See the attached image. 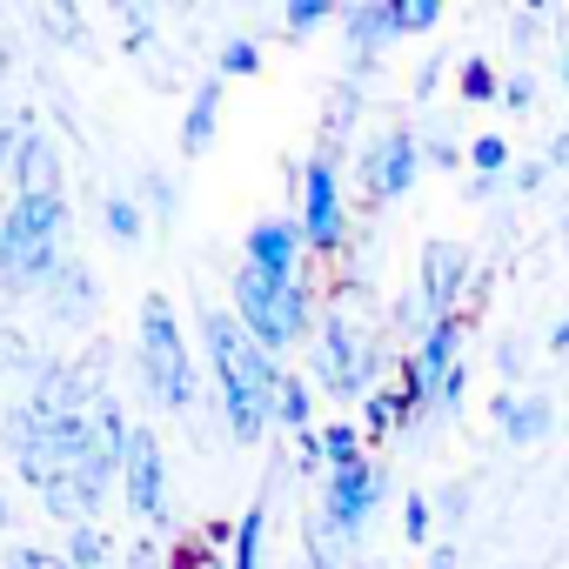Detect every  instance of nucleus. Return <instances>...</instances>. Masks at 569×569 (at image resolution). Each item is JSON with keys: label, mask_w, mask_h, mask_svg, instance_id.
<instances>
[{"label": "nucleus", "mask_w": 569, "mask_h": 569, "mask_svg": "<svg viewBox=\"0 0 569 569\" xmlns=\"http://www.w3.org/2000/svg\"><path fill=\"white\" fill-rule=\"evenodd\" d=\"M201 349H208V382H214V402H221V422L241 449H254L268 429H274V396H281V376L289 362L268 356L241 322L234 309H201Z\"/></svg>", "instance_id": "nucleus-1"}, {"label": "nucleus", "mask_w": 569, "mask_h": 569, "mask_svg": "<svg viewBox=\"0 0 569 569\" xmlns=\"http://www.w3.org/2000/svg\"><path fill=\"white\" fill-rule=\"evenodd\" d=\"M68 234H74L68 194H14L8 214H0V289L41 296L68 268Z\"/></svg>", "instance_id": "nucleus-2"}, {"label": "nucleus", "mask_w": 569, "mask_h": 569, "mask_svg": "<svg viewBox=\"0 0 569 569\" xmlns=\"http://www.w3.org/2000/svg\"><path fill=\"white\" fill-rule=\"evenodd\" d=\"M134 376H141V389H148L154 409H168V416H194V402H201V376H194V356H188L181 316H174V302H168L161 289H148L141 309H134Z\"/></svg>", "instance_id": "nucleus-3"}, {"label": "nucleus", "mask_w": 569, "mask_h": 569, "mask_svg": "<svg viewBox=\"0 0 569 569\" xmlns=\"http://www.w3.org/2000/svg\"><path fill=\"white\" fill-rule=\"evenodd\" d=\"M228 309H234V322H241L268 356H289V349L316 342V322H322L316 281H309V274H302V281H268V274H254L248 261L228 274Z\"/></svg>", "instance_id": "nucleus-4"}, {"label": "nucleus", "mask_w": 569, "mask_h": 569, "mask_svg": "<svg viewBox=\"0 0 569 569\" xmlns=\"http://www.w3.org/2000/svg\"><path fill=\"white\" fill-rule=\"evenodd\" d=\"M382 342L349 316V309H322L316 322V342H309V382L316 396H336V402H369L382 389Z\"/></svg>", "instance_id": "nucleus-5"}, {"label": "nucleus", "mask_w": 569, "mask_h": 569, "mask_svg": "<svg viewBox=\"0 0 569 569\" xmlns=\"http://www.w3.org/2000/svg\"><path fill=\"white\" fill-rule=\"evenodd\" d=\"M416 181H422V128L389 121V128L362 148V161H356V188H362L369 208H396Z\"/></svg>", "instance_id": "nucleus-6"}, {"label": "nucleus", "mask_w": 569, "mask_h": 569, "mask_svg": "<svg viewBox=\"0 0 569 569\" xmlns=\"http://www.w3.org/2000/svg\"><path fill=\"white\" fill-rule=\"evenodd\" d=\"M296 221L309 234V254H336L349 241V194H342V168L329 148H316L302 161V181H296Z\"/></svg>", "instance_id": "nucleus-7"}, {"label": "nucleus", "mask_w": 569, "mask_h": 569, "mask_svg": "<svg viewBox=\"0 0 569 569\" xmlns=\"http://www.w3.org/2000/svg\"><path fill=\"white\" fill-rule=\"evenodd\" d=\"M389 502V469L382 462H349V469H329L322 476V502H316V516L342 536V549H356L362 536H369V522H376V509Z\"/></svg>", "instance_id": "nucleus-8"}, {"label": "nucleus", "mask_w": 569, "mask_h": 569, "mask_svg": "<svg viewBox=\"0 0 569 569\" xmlns=\"http://www.w3.org/2000/svg\"><path fill=\"white\" fill-rule=\"evenodd\" d=\"M121 502H128V516L148 522V529H168V516H174L168 456H161V436H154L148 422H134V436H128V456H121Z\"/></svg>", "instance_id": "nucleus-9"}, {"label": "nucleus", "mask_w": 569, "mask_h": 569, "mask_svg": "<svg viewBox=\"0 0 569 569\" xmlns=\"http://www.w3.org/2000/svg\"><path fill=\"white\" fill-rule=\"evenodd\" d=\"M416 296L429 302V316H462L469 296H476V254L462 241H449V234L422 241V254H416Z\"/></svg>", "instance_id": "nucleus-10"}, {"label": "nucleus", "mask_w": 569, "mask_h": 569, "mask_svg": "<svg viewBox=\"0 0 569 569\" xmlns=\"http://www.w3.org/2000/svg\"><path fill=\"white\" fill-rule=\"evenodd\" d=\"M302 254H309V234L296 214H261L241 234V261L268 281H302Z\"/></svg>", "instance_id": "nucleus-11"}, {"label": "nucleus", "mask_w": 569, "mask_h": 569, "mask_svg": "<svg viewBox=\"0 0 569 569\" xmlns=\"http://www.w3.org/2000/svg\"><path fill=\"white\" fill-rule=\"evenodd\" d=\"M8 188L14 194H68V161H61V141L41 128V114H28V134H21Z\"/></svg>", "instance_id": "nucleus-12"}, {"label": "nucleus", "mask_w": 569, "mask_h": 569, "mask_svg": "<svg viewBox=\"0 0 569 569\" xmlns=\"http://www.w3.org/2000/svg\"><path fill=\"white\" fill-rule=\"evenodd\" d=\"M496 429L516 442V449H536L549 429H556V402L542 389H502L496 396Z\"/></svg>", "instance_id": "nucleus-13"}, {"label": "nucleus", "mask_w": 569, "mask_h": 569, "mask_svg": "<svg viewBox=\"0 0 569 569\" xmlns=\"http://www.w3.org/2000/svg\"><path fill=\"white\" fill-rule=\"evenodd\" d=\"M41 302L54 309V322L81 329V322H94V309H101V281L88 274V261H74V254H68V268L41 289Z\"/></svg>", "instance_id": "nucleus-14"}, {"label": "nucleus", "mask_w": 569, "mask_h": 569, "mask_svg": "<svg viewBox=\"0 0 569 569\" xmlns=\"http://www.w3.org/2000/svg\"><path fill=\"white\" fill-rule=\"evenodd\" d=\"M349 54H382L396 41V14H389V0H349V8L336 14Z\"/></svg>", "instance_id": "nucleus-15"}, {"label": "nucleus", "mask_w": 569, "mask_h": 569, "mask_svg": "<svg viewBox=\"0 0 569 569\" xmlns=\"http://www.w3.org/2000/svg\"><path fill=\"white\" fill-rule=\"evenodd\" d=\"M221 88H228L221 74H208V81L194 88V101H188V114H181V134H174L181 154H208V148H214V134H221Z\"/></svg>", "instance_id": "nucleus-16"}, {"label": "nucleus", "mask_w": 569, "mask_h": 569, "mask_svg": "<svg viewBox=\"0 0 569 569\" xmlns=\"http://www.w3.org/2000/svg\"><path fill=\"white\" fill-rule=\"evenodd\" d=\"M274 429H289V436H316V382H309V369H289V376H281Z\"/></svg>", "instance_id": "nucleus-17"}, {"label": "nucleus", "mask_w": 569, "mask_h": 569, "mask_svg": "<svg viewBox=\"0 0 569 569\" xmlns=\"http://www.w3.org/2000/svg\"><path fill=\"white\" fill-rule=\"evenodd\" d=\"M261 542H268V496L241 509V522L228 529V569H261Z\"/></svg>", "instance_id": "nucleus-18"}, {"label": "nucleus", "mask_w": 569, "mask_h": 569, "mask_svg": "<svg viewBox=\"0 0 569 569\" xmlns=\"http://www.w3.org/2000/svg\"><path fill=\"white\" fill-rule=\"evenodd\" d=\"M61 556H68L74 569H108V562H114V536H108L101 522H74L68 542H61Z\"/></svg>", "instance_id": "nucleus-19"}, {"label": "nucleus", "mask_w": 569, "mask_h": 569, "mask_svg": "<svg viewBox=\"0 0 569 569\" xmlns=\"http://www.w3.org/2000/svg\"><path fill=\"white\" fill-rule=\"evenodd\" d=\"M101 221H108V234H114L121 248H134V241H148V208H141L134 194H121V188H114V194L101 201Z\"/></svg>", "instance_id": "nucleus-20"}, {"label": "nucleus", "mask_w": 569, "mask_h": 569, "mask_svg": "<svg viewBox=\"0 0 569 569\" xmlns=\"http://www.w3.org/2000/svg\"><path fill=\"white\" fill-rule=\"evenodd\" d=\"M214 74H221V81H248V74H261V41H254V34H234V41H221V54H214Z\"/></svg>", "instance_id": "nucleus-21"}, {"label": "nucleus", "mask_w": 569, "mask_h": 569, "mask_svg": "<svg viewBox=\"0 0 569 569\" xmlns=\"http://www.w3.org/2000/svg\"><path fill=\"white\" fill-rule=\"evenodd\" d=\"M322 456H329V469H349V462H362L369 449H362V422H322Z\"/></svg>", "instance_id": "nucleus-22"}, {"label": "nucleus", "mask_w": 569, "mask_h": 569, "mask_svg": "<svg viewBox=\"0 0 569 569\" xmlns=\"http://www.w3.org/2000/svg\"><path fill=\"white\" fill-rule=\"evenodd\" d=\"M302 556H309V569H342V562H349L342 536H336L322 516H309V529H302Z\"/></svg>", "instance_id": "nucleus-23"}, {"label": "nucleus", "mask_w": 569, "mask_h": 569, "mask_svg": "<svg viewBox=\"0 0 569 569\" xmlns=\"http://www.w3.org/2000/svg\"><path fill=\"white\" fill-rule=\"evenodd\" d=\"M336 14H342L336 0H289V8H281V34L302 41V34H316V28H329Z\"/></svg>", "instance_id": "nucleus-24"}, {"label": "nucleus", "mask_w": 569, "mask_h": 569, "mask_svg": "<svg viewBox=\"0 0 569 569\" xmlns=\"http://www.w3.org/2000/svg\"><path fill=\"white\" fill-rule=\"evenodd\" d=\"M456 94H462L469 108H489V101H502V74H496L489 61H462V74H456Z\"/></svg>", "instance_id": "nucleus-25"}, {"label": "nucleus", "mask_w": 569, "mask_h": 569, "mask_svg": "<svg viewBox=\"0 0 569 569\" xmlns=\"http://www.w3.org/2000/svg\"><path fill=\"white\" fill-rule=\"evenodd\" d=\"M509 161H516V154H509L502 134H476V141H469V168H476L482 181H509Z\"/></svg>", "instance_id": "nucleus-26"}, {"label": "nucleus", "mask_w": 569, "mask_h": 569, "mask_svg": "<svg viewBox=\"0 0 569 569\" xmlns=\"http://www.w3.org/2000/svg\"><path fill=\"white\" fill-rule=\"evenodd\" d=\"M389 14H396V41L429 34V28H442V0H389Z\"/></svg>", "instance_id": "nucleus-27"}, {"label": "nucleus", "mask_w": 569, "mask_h": 569, "mask_svg": "<svg viewBox=\"0 0 569 569\" xmlns=\"http://www.w3.org/2000/svg\"><path fill=\"white\" fill-rule=\"evenodd\" d=\"M0 569H74L61 549H48V542H8L0 549Z\"/></svg>", "instance_id": "nucleus-28"}, {"label": "nucleus", "mask_w": 569, "mask_h": 569, "mask_svg": "<svg viewBox=\"0 0 569 569\" xmlns=\"http://www.w3.org/2000/svg\"><path fill=\"white\" fill-rule=\"evenodd\" d=\"M402 429V409H396V389L382 382L369 402H362V436H396Z\"/></svg>", "instance_id": "nucleus-29"}, {"label": "nucleus", "mask_w": 569, "mask_h": 569, "mask_svg": "<svg viewBox=\"0 0 569 569\" xmlns=\"http://www.w3.org/2000/svg\"><path fill=\"white\" fill-rule=\"evenodd\" d=\"M469 161V148H456V134H442V128H422V168H442V174H456Z\"/></svg>", "instance_id": "nucleus-30"}, {"label": "nucleus", "mask_w": 569, "mask_h": 569, "mask_svg": "<svg viewBox=\"0 0 569 569\" xmlns=\"http://www.w3.org/2000/svg\"><path fill=\"white\" fill-rule=\"evenodd\" d=\"M134 188H141V194H134V201H141V208H148V214H154V221H161V228H168V221H174V181H168V174H154V168H148V174H141V181H134Z\"/></svg>", "instance_id": "nucleus-31"}, {"label": "nucleus", "mask_w": 569, "mask_h": 569, "mask_svg": "<svg viewBox=\"0 0 569 569\" xmlns=\"http://www.w3.org/2000/svg\"><path fill=\"white\" fill-rule=\"evenodd\" d=\"M429 536H436V502L422 489H409L402 496V542H429Z\"/></svg>", "instance_id": "nucleus-32"}, {"label": "nucleus", "mask_w": 569, "mask_h": 569, "mask_svg": "<svg viewBox=\"0 0 569 569\" xmlns=\"http://www.w3.org/2000/svg\"><path fill=\"white\" fill-rule=\"evenodd\" d=\"M429 502H436V516H442V522H462V516H469V489H462V482H449V489H436Z\"/></svg>", "instance_id": "nucleus-33"}, {"label": "nucleus", "mask_w": 569, "mask_h": 569, "mask_svg": "<svg viewBox=\"0 0 569 569\" xmlns=\"http://www.w3.org/2000/svg\"><path fill=\"white\" fill-rule=\"evenodd\" d=\"M128 569H168V556H161V536H134V549L121 556Z\"/></svg>", "instance_id": "nucleus-34"}, {"label": "nucleus", "mask_w": 569, "mask_h": 569, "mask_svg": "<svg viewBox=\"0 0 569 569\" xmlns=\"http://www.w3.org/2000/svg\"><path fill=\"white\" fill-rule=\"evenodd\" d=\"M28 362H34V356H28V342L14 336V322H8V329H0V376H8V369H28Z\"/></svg>", "instance_id": "nucleus-35"}, {"label": "nucleus", "mask_w": 569, "mask_h": 569, "mask_svg": "<svg viewBox=\"0 0 569 569\" xmlns=\"http://www.w3.org/2000/svg\"><path fill=\"white\" fill-rule=\"evenodd\" d=\"M296 462H302L309 476H329V456H322V429H316V436H296Z\"/></svg>", "instance_id": "nucleus-36"}, {"label": "nucleus", "mask_w": 569, "mask_h": 569, "mask_svg": "<svg viewBox=\"0 0 569 569\" xmlns=\"http://www.w3.org/2000/svg\"><path fill=\"white\" fill-rule=\"evenodd\" d=\"M502 101H509V108H516V114H522V108H529V101H536V74H522V68H516V74H509V81H502Z\"/></svg>", "instance_id": "nucleus-37"}, {"label": "nucleus", "mask_w": 569, "mask_h": 569, "mask_svg": "<svg viewBox=\"0 0 569 569\" xmlns=\"http://www.w3.org/2000/svg\"><path fill=\"white\" fill-rule=\"evenodd\" d=\"M542 181H549V161H522V168H509V188H516V194H536Z\"/></svg>", "instance_id": "nucleus-38"}, {"label": "nucleus", "mask_w": 569, "mask_h": 569, "mask_svg": "<svg viewBox=\"0 0 569 569\" xmlns=\"http://www.w3.org/2000/svg\"><path fill=\"white\" fill-rule=\"evenodd\" d=\"M442 68H449V61H442V54H429V61H422V68H416V101H429V94H436V88H442Z\"/></svg>", "instance_id": "nucleus-39"}, {"label": "nucleus", "mask_w": 569, "mask_h": 569, "mask_svg": "<svg viewBox=\"0 0 569 569\" xmlns=\"http://www.w3.org/2000/svg\"><path fill=\"white\" fill-rule=\"evenodd\" d=\"M496 369H502V376H522V369H529V349H522V342H502V349H496Z\"/></svg>", "instance_id": "nucleus-40"}, {"label": "nucleus", "mask_w": 569, "mask_h": 569, "mask_svg": "<svg viewBox=\"0 0 569 569\" xmlns=\"http://www.w3.org/2000/svg\"><path fill=\"white\" fill-rule=\"evenodd\" d=\"M8 529H14V489L0 482V536H8Z\"/></svg>", "instance_id": "nucleus-41"}, {"label": "nucleus", "mask_w": 569, "mask_h": 569, "mask_svg": "<svg viewBox=\"0 0 569 569\" xmlns=\"http://www.w3.org/2000/svg\"><path fill=\"white\" fill-rule=\"evenodd\" d=\"M429 569H456V542H436L429 549Z\"/></svg>", "instance_id": "nucleus-42"}, {"label": "nucleus", "mask_w": 569, "mask_h": 569, "mask_svg": "<svg viewBox=\"0 0 569 569\" xmlns=\"http://www.w3.org/2000/svg\"><path fill=\"white\" fill-rule=\"evenodd\" d=\"M549 168H562V174H569V134H556V141H549Z\"/></svg>", "instance_id": "nucleus-43"}, {"label": "nucleus", "mask_w": 569, "mask_h": 569, "mask_svg": "<svg viewBox=\"0 0 569 569\" xmlns=\"http://www.w3.org/2000/svg\"><path fill=\"white\" fill-rule=\"evenodd\" d=\"M549 349H556V356H569V316H562V322L549 329Z\"/></svg>", "instance_id": "nucleus-44"}, {"label": "nucleus", "mask_w": 569, "mask_h": 569, "mask_svg": "<svg viewBox=\"0 0 569 569\" xmlns=\"http://www.w3.org/2000/svg\"><path fill=\"white\" fill-rule=\"evenodd\" d=\"M562 94H569V48H562Z\"/></svg>", "instance_id": "nucleus-45"}, {"label": "nucleus", "mask_w": 569, "mask_h": 569, "mask_svg": "<svg viewBox=\"0 0 569 569\" xmlns=\"http://www.w3.org/2000/svg\"><path fill=\"white\" fill-rule=\"evenodd\" d=\"M0 74H8V54H0ZM0 114H8V108H0Z\"/></svg>", "instance_id": "nucleus-46"}, {"label": "nucleus", "mask_w": 569, "mask_h": 569, "mask_svg": "<svg viewBox=\"0 0 569 569\" xmlns=\"http://www.w3.org/2000/svg\"><path fill=\"white\" fill-rule=\"evenodd\" d=\"M562 241H569V214H562Z\"/></svg>", "instance_id": "nucleus-47"}, {"label": "nucleus", "mask_w": 569, "mask_h": 569, "mask_svg": "<svg viewBox=\"0 0 569 569\" xmlns=\"http://www.w3.org/2000/svg\"><path fill=\"white\" fill-rule=\"evenodd\" d=\"M562 482H569V476H562Z\"/></svg>", "instance_id": "nucleus-48"}]
</instances>
